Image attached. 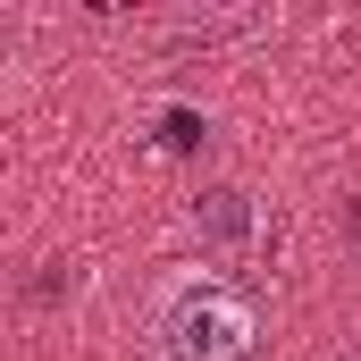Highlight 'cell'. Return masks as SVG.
<instances>
[{
	"instance_id": "cell-5",
	"label": "cell",
	"mask_w": 361,
	"mask_h": 361,
	"mask_svg": "<svg viewBox=\"0 0 361 361\" xmlns=\"http://www.w3.org/2000/svg\"><path fill=\"white\" fill-rule=\"evenodd\" d=\"M353 361H361V353H353Z\"/></svg>"
},
{
	"instance_id": "cell-4",
	"label": "cell",
	"mask_w": 361,
	"mask_h": 361,
	"mask_svg": "<svg viewBox=\"0 0 361 361\" xmlns=\"http://www.w3.org/2000/svg\"><path fill=\"white\" fill-rule=\"evenodd\" d=\"M353 244H361V202H353Z\"/></svg>"
},
{
	"instance_id": "cell-3",
	"label": "cell",
	"mask_w": 361,
	"mask_h": 361,
	"mask_svg": "<svg viewBox=\"0 0 361 361\" xmlns=\"http://www.w3.org/2000/svg\"><path fill=\"white\" fill-rule=\"evenodd\" d=\"M202 135H210V126H202L193 109H169V118H160V152H202Z\"/></svg>"
},
{
	"instance_id": "cell-2",
	"label": "cell",
	"mask_w": 361,
	"mask_h": 361,
	"mask_svg": "<svg viewBox=\"0 0 361 361\" xmlns=\"http://www.w3.org/2000/svg\"><path fill=\"white\" fill-rule=\"evenodd\" d=\"M193 235H202V244H219V252L252 244V202H244L235 185H210V193L193 202Z\"/></svg>"
},
{
	"instance_id": "cell-1",
	"label": "cell",
	"mask_w": 361,
	"mask_h": 361,
	"mask_svg": "<svg viewBox=\"0 0 361 361\" xmlns=\"http://www.w3.org/2000/svg\"><path fill=\"white\" fill-rule=\"evenodd\" d=\"M252 302L219 277H177L152 311V353L160 361H252Z\"/></svg>"
}]
</instances>
